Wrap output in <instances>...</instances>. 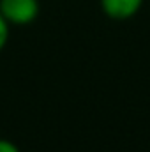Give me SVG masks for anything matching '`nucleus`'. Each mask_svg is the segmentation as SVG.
<instances>
[{"instance_id": "1", "label": "nucleus", "mask_w": 150, "mask_h": 152, "mask_svg": "<svg viewBox=\"0 0 150 152\" xmlns=\"http://www.w3.org/2000/svg\"><path fill=\"white\" fill-rule=\"evenodd\" d=\"M41 5L39 0H0V14L9 25L25 27L36 21Z\"/></svg>"}, {"instance_id": "2", "label": "nucleus", "mask_w": 150, "mask_h": 152, "mask_svg": "<svg viewBox=\"0 0 150 152\" xmlns=\"http://www.w3.org/2000/svg\"><path fill=\"white\" fill-rule=\"evenodd\" d=\"M143 5V0H101L104 14L111 20L124 21L133 18Z\"/></svg>"}, {"instance_id": "3", "label": "nucleus", "mask_w": 150, "mask_h": 152, "mask_svg": "<svg viewBox=\"0 0 150 152\" xmlns=\"http://www.w3.org/2000/svg\"><path fill=\"white\" fill-rule=\"evenodd\" d=\"M9 28H11V25H9L7 20L0 14V51L5 48V44H7V41H9Z\"/></svg>"}, {"instance_id": "4", "label": "nucleus", "mask_w": 150, "mask_h": 152, "mask_svg": "<svg viewBox=\"0 0 150 152\" xmlns=\"http://www.w3.org/2000/svg\"><path fill=\"white\" fill-rule=\"evenodd\" d=\"M0 152H21L18 149L16 143H12L11 140H5V138H0Z\"/></svg>"}]
</instances>
